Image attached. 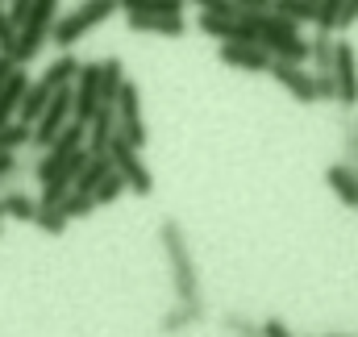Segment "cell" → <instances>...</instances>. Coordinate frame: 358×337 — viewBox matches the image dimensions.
<instances>
[{
    "instance_id": "cell-20",
    "label": "cell",
    "mask_w": 358,
    "mask_h": 337,
    "mask_svg": "<svg viewBox=\"0 0 358 337\" xmlns=\"http://www.w3.org/2000/svg\"><path fill=\"white\" fill-rule=\"evenodd\" d=\"M0 208H4V217H13V221H29L34 225V217H38V200L29 196V192H4L0 196Z\"/></svg>"
},
{
    "instance_id": "cell-23",
    "label": "cell",
    "mask_w": 358,
    "mask_h": 337,
    "mask_svg": "<svg viewBox=\"0 0 358 337\" xmlns=\"http://www.w3.org/2000/svg\"><path fill=\"white\" fill-rule=\"evenodd\" d=\"M183 0H121V13H163V17H183Z\"/></svg>"
},
{
    "instance_id": "cell-22",
    "label": "cell",
    "mask_w": 358,
    "mask_h": 337,
    "mask_svg": "<svg viewBox=\"0 0 358 337\" xmlns=\"http://www.w3.org/2000/svg\"><path fill=\"white\" fill-rule=\"evenodd\" d=\"M271 13L283 17V21H292V25H308L317 17V4L313 0H271Z\"/></svg>"
},
{
    "instance_id": "cell-8",
    "label": "cell",
    "mask_w": 358,
    "mask_h": 337,
    "mask_svg": "<svg viewBox=\"0 0 358 337\" xmlns=\"http://www.w3.org/2000/svg\"><path fill=\"white\" fill-rule=\"evenodd\" d=\"M217 59L225 67H238V71H250V76H271V55L255 42H221Z\"/></svg>"
},
{
    "instance_id": "cell-27",
    "label": "cell",
    "mask_w": 358,
    "mask_h": 337,
    "mask_svg": "<svg viewBox=\"0 0 358 337\" xmlns=\"http://www.w3.org/2000/svg\"><path fill=\"white\" fill-rule=\"evenodd\" d=\"M29 142H34V129H29V125H21V121H13V125H4V129H0V150H4V155H17V150H21V146H29Z\"/></svg>"
},
{
    "instance_id": "cell-19",
    "label": "cell",
    "mask_w": 358,
    "mask_h": 337,
    "mask_svg": "<svg viewBox=\"0 0 358 337\" xmlns=\"http://www.w3.org/2000/svg\"><path fill=\"white\" fill-rule=\"evenodd\" d=\"M308 71L313 76H334V38L329 34H317V38H308Z\"/></svg>"
},
{
    "instance_id": "cell-5",
    "label": "cell",
    "mask_w": 358,
    "mask_h": 337,
    "mask_svg": "<svg viewBox=\"0 0 358 337\" xmlns=\"http://www.w3.org/2000/svg\"><path fill=\"white\" fill-rule=\"evenodd\" d=\"M117 134L134 146V150H142L146 146V117H142V92L134 80H125L121 92H117Z\"/></svg>"
},
{
    "instance_id": "cell-29",
    "label": "cell",
    "mask_w": 358,
    "mask_h": 337,
    "mask_svg": "<svg viewBox=\"0 0 358 337\" xmlns=\"http://www.w3.org/2000/svg\"><path fill=\"white\" fill-rule=\"evenodd\" d=\"M59 208H63V217H67V221H80V217H92V213H96V200L71 187V196H67Z\"/></svg>"
},
{
    "instance_id": "cell-35",
    "label": "cell",
    "mask_w": 358,
    "mask_h": 337,
    "mask_svg": "<svg viewBox=\"0 0 358 337\" xmlns=\"http://www.w3.org/2000/svg\"><path fill=\"white\" fill-rule=\"evenodd\" d=\"M238 13H271V0H234Z\"/></svg>"
},
{
    "instance_id": "cell-7",
    "label": "cell",
    "mask_w": 358,
    "mask_h": 337,
    "mask_svg": "<svg viewBox=\"0 0 358 337\" xmlns=\"http://www.w3.org/2000/svg\"><path fill=\"white\" fill-rule=\"evenodd\" d=\"M100 108V63H80V76L71 84V117L88 125Z\"/></svg>"
},
{
    "instance_id": "cell-38",
    "label": "cell",
    "mask_w": 358,
    "mask_h": 337,
    "mask_svg": "<svg viewBox=\"0 0 358 337\" xmlns=\"http://www.w3.org/2000/svg\"><path fill=\"white\" fill-rule=\"evenodd\" d=\"M0 221H4V208H0Z\"/></svg>"
},
{
    "instance_id": "cell-6",
    "label": "cell",
    "mask_w": 358,
    "mask_h": 337,
    "mask_svg": "<svg viewBox=\"0 0 358 337\" xmlns=\"http://www.w3.org/2000/svg\"><path fill=\"white\" fill-rule=\"evenodd\" d=\"M334 87L342 108H358V50L350 38H334Z\"/></svg>"
},
{
    "instance_id": "cell-13",
    "label": "cell",
    "mask_w": 358,
    "mask_h": 337,
    "mask_svg": "<svg viewBox=\"0 0 358 337\" xmlns=\"http://www.w3.org/2000/svg\"><path fill=\"white\" fill-rule=\"evenodd\" d=\"M29 84H34V80L25 76V67H17V71L8 76V84L0 87V129L17 121V113H21V100H25Z\"/></svg>"
},
{
    "instance_id": "cell-36",
    "label": "cell",
    "mask_w": 358,
    "mask_h": 337,
    "mask_svg": "<svg viewBox=\"0 0 358 337\" xmlns=\"http://www.w3.org/2000/svg\"><path fill=\"white\" fill-rule=\"evenodd\" d=\"M13 71H17V63H13L8 55H0V87L8 84V76H13Z\"/></svg>"
},
{
    "instance_id": "cell-21",
    "label": "cell",
    "mask_w": 358,
    "mask_h": 337,
    "mask_svg": "<svg viewBox=\"0 0 358 337\" xmlns=\"http://www.w3.org/2000/svg\"><path fill=\"white\" fill-rule=\"evenodd\" d=\"M113 171V163H108V155H88V163H84V171L76 175V192H84V196H92L96 187H100V179Z\"/></svg>"
},
{
    "instance_id": "cell-33",
    "label": "cell",
    "mask_w": 358,
    "mask_h": 337,
    "mask_svg": "<svg viewBox=\"0 0 358 337\" xmlns=\"http://www.w3.org/2000/svg\"><path fill=\"white\" fill-rule=\"evenodd\" d=\"M13 175H21V159L17 155H0V187L13 183Z\"/></svg>"
},
{
    "instance_id": "cell-37",
    "label": "cell",
    "mask_w": 358,
    "mask_h": 337,
    "mask_svg": "<svg viewBox=\"0 0 358 337\" xmlns=\"http://www.w3.org/2000/svg\"><path fill=\"white\" fill-rule=\"evenodd\" d=\"M329 337H346V334H329Z\"/></svg>"
},
{
    "instance_id": "cell-1",
    "label": "cell",
    "mask_w": 358,
    "mask_h": 337,
    "mask_svg": "<svg viewBox=\"0 0 358 337\" xmlns=\"http://www.w3.org/2000/svg\"><path fill=\"white\" fill-rule=\"evenodd\" d=\"M159 242H163L167 266H171L176 300L179 304H204V296H200V275H196V258H192V246H187V229L179 225L176 217H163Z\"/></svg>"
},
{
    "instance_id": "cell-10",
    "label": "cell",
    "mask_w": 358,
    "mask_h": 337,
    "mask_svg": "<svg viewBox=\"0 0 358 337\" xmlns=\"http://www.w3.org/2000/svg\"><path fill=\"white\" fill-rule=\"evenodd\" d=\"M196 29L217 38V42H250V29H246L242 13H200Z\"/></svg>"
},
{
    "instance_id": "cell-18",
    "label": "cell",
    "mask_w": 358,
    "mask_h": 337,
    "mask_svg": "<svg viewBox=\"0 0 358 337\" xmlns=\"http://www.w3.org/2000/svg\"><path fill=\"white\" fill-rule=\"evenodd\" d=\"M50 96H55V92H46V87H42L38 80H34V84H29V92H25V100H21V113H17V121L34 129V125H38V117L46 113V104H50Z\"/></svg>"
},
{
    "instance_id": "cell-30",
    "label": "cell",
    "mask_w": 358,
    "mask_h": 337,
    "mask_svg": "<svg viewBox=\"0 0 358 337\" xmlns=\"http://www.w3.org/2000/svg\"><path fill=\"white\" fill-rule=\"evenodd\" d=\"M13 50H17V25L8 21V13L0 8V55H8L13 59Z\"/></svg>"
},
{
    "instance_id": "cell-17",
    "label": "cell",
    "mask_w": 358,
    "mask_h": 337,
    "mask_svg": "<svg viewBox=\"0 0 358 337\" xmlns=\"http://www.w3.org/2000/svg\"><path fill=\"white\" fill-rule=\"evenodd\" d=\"M125 80H129V76H125V63H121L117 55L100 59V104H117V92H121Z\"/></svg>"
},
{
    "instance_id": "cell-14",
    "label": "cell",
    "mask_w": 358,
    "mask_h": 337,
    "mask_svg": "<svg viewBox=\"0 0 358 337\" xmlns=\"http://www.w3.org/2000/svg\"><path fill=\"white\" fill-rule=\"evenodd\" d=\"M325 183H329V192H334L346 208H358V171L355 167L329 163V167H325Z\"/></svg>"
},
{
    "instance_id": "cell-32",
    "label": "cell",
    "mask_w": 358,
    "mask_h": 337,
    "mask_svg": "<svg viewBox=\"0 0 358 337\" xmlns=\"http://www.w3.org/2000/svg\"><path fill=\"white\" fill-rule=\"evenodd\" d=\"M29 8H34V0H8V4H4V13H8V21H13L17 29L29 21Z\"/></svg>"
},
{
    "instance_id": "cell-34",
    "label": "cell",
    "mask_w": 358,
    "mask_h": 337,
    "mask_svg": "<svg viewBox=\"0 0 358 337\" xmlns=\"http://www.w3.org/2000/svg\"><path fill=\"white\" fill-rule=\"evenodd\" d=\"M263 325V337H296L287 329V321H279V317H267V321H259Z\"/></svg>"
},
{
    "instance_id": "cell-12",
    "label": "cell",
    "mask_w": 358,
    "mask_h": 337,
    "mask_svg": "<svg viewBox=\"0 0 358 337\" xmlns=\"http://www.w3.org/2000/svg\"><path fill=\"white\" fill-rule=\"evenodd\" d=\"M117 138V108L113 104H100L96 117L88 121V155H108V142Z\"/></svg>"
},
{
    "instance_id": "cell-28",
    "label": "cell",
    "mask_w": 358,
    "mask_h": 337,
    "mask_svg": "<svg viewBox=\"0 0 358 337\" xmlns=\"http://www.w3.org/2000/svg\"><path fill=\"white\" fill-rule=\"evenodd\" d=\"M121 192H125V179H121L117 171H108V175L100 179V187L92 192V200H96V208H108V204H113V200H117Z\"/></svg>"
},
{
    "instance_id": "cell-40",
    "label": "cell",
    "mask_w": 358,
    "mask_h": 337,
    "mask_svg": "<svg viewBox=\"0 0 358 337\" xmlns=\"http://www.w3.org/2000/svg\"><path fill=\"white\" fill-rule=\"evenodd\" d=\"M313 4H317V0H313Z\"/></svg>"
},
{
    "instance_id": "cell-9",
    "label": "cell",
    "mask_w": 358,
    "mask_h": 337,
    "mask_svg": "<svg viewBox=\"0 0 358 337\" xmlns=\"http://www.w3.org/2000/svg\"><path fill=\"white\" fill-rule=\"evenodd\" d=\"M271 80L283 87L287 96H296L300 104H317V84H313V71H308V67H296V63H271Z\"/></svg>"
},
{
    "instance_id": "cell-31",
    "label": "cell",
    "mask_w": 358,
    "mask_h": 337,
    "mask_svg": "<svg viewBox=\"0 0 358 337\" xmlns=\"http://www.w3.org/2000/svg\"><path fill=\"white\" fill-rule=\"evenodd\" d=\"M342 146H346V159H342V163L358 171V117L346 121V142H342Z\"/></svg>"
},
{
    "instance_id": "cell-2",
    "label": "cell",
    "mask_w": 358,
    "mask_h": 337,
    "mask_svg": "<svg viewBox=\"0 0 358 337\" xmlns=\"http://www.w3.org/2000/svg\"><path fill=\"white\" fill-rule=\"evenodd\" d=\"M121 8V0H80L76 8H67V13H59V21H55V34H50V42L59 46V50H71L84 34H92L96 25H104L113 13Z\"/></svg>"
},
{
    "instance_id": "cell-39",
    "label": "cell",
    "mask_w": 358,
    "mask_h": 337,
    "mask_svg": "<svg viewBox=\"0 0 358 337\" xmlns=\"http://www.w3.org/2000/svg\"><path fill=\"white\" fill-rule=\"evenodd\" d=\"M0 155H4V150H0Z\"/></svg>"
},
{
    "instance_id": "cell-15",
    "label": "cell",
    "mask_w": 358,
    "mask_h": 337,
    "mask_svg": "<svg viewBox=\"0 0 358 337\" xmlns=\"http://www.w3.org/2000/svg\"><path fill=\"white\" fill-rule=\"evenodd\" d=\"M76 76H80V59L71 55V50H63L42 76H38V84L46 87V92H63V87H71L76 84Z\"/></svg>"
},
{
    "instance_id": "cell-26",
    "label": "cell",
    "mask_w": 358,
    "mask_h": 337,
    "mask_svg": "<svg viewBox=\"0 0 358 337\" xmlns=\"http://www.w3.org/2000/svg\"><path fill=\"white\" fill-rule=\"evenodd\" d=\"M221 329L229 337H263V325L255 317H246V313H225L221 317Z\"/></svg>"
},
{
    "instance_id": "cell-11",
    "label": "cell",
    "mask_w": 358,
    "mask_h": 337,
    "mask_svg": "<svg viewBox=\"0 0 358 337\" xmlns=\"http://www.w3.org/2000/svg\"><path fill=\"white\" fill-rule=\"evenodd\" d=\"M125 25L134 34H155V38H183L187 17H163V13H125Z\"/></svg>"
},
{
    "instance_id": "cell-25",
    "label": "cell",
    "mask_w": 358,
    "mask_h": 337,
    "mask_svg": "<svg viewBox=\"0 0 358 337\" xmlns=\"http://www.w3.org/2000/svg\"><path fill=\"white\" fill-rule=\"evenodd\" d=\"M342 4L346 0H317V17H313V25H317V34H338V17H342Z\"/></svg>"
},
{
    "instance_id": "cell-16",
    "label": "cell",
    "mask_w": 358,
    "mask_h": 337,
    "mask_svg": "<svg viewBox=\"0 0 358 337\" xmlns=\"http://www.w3.org/2000/svg\"><path fill=\"white\" fill-rule=\"evenodd\" d=\"M200 321H204V304H176V308H167V313H163L159 334H163V337L187 334V329H192V325H200Z\"/></svg>"
},
{
    "instance_id": "cell-3",
    "label": "cell",
    "mask_w": 358,
    "mask_h": 337,
    "mask_svg": "<svg viewBox=\"0 0 358 337\" xmlns=\"http://www.w3.org/2000/svg\"><path fill=\"white\" fill-rule=\"evenodd\" d=\"M55 21H59V0H34L29 21L17 29V50H13V63H17V67L34 63V59L42 55V46H46L50 34H55Z\"/></svg>"
},
{
    "instance_id": "cell-4",
    "label": "cell",
    "mask_w": 358,
    "mask_h": 337,
    "mask_svg": "<svg viewBox=\"0 0 358 337\" xmlns=\"http://www.w3.org/2000/svg\"><path fill=\"white\" fill-rule=\"evenodd\" d=\"M108 163H113V171L125 179V187H129L134 196H150V192H155V175L142 163V150H134L121 134L108 142Z\"/></svg>"
},
{
    "instance_id": "cell-24",
    "label": "cell",
    "mask_w": 358,
    "mask_h": 337,
    "mask_svg": "<svg viewBox=\"0 0 358 337\" xmlns=\"http://www.w3.org/2000/svg\"><path fill=\"white\" fill-rule=\"evenodd\" d=\"M34 225H38L42 234H50V238H63L71 221L63 217V208H59V204H38V217H34Z\"/></svg>"
}]
</instances>
